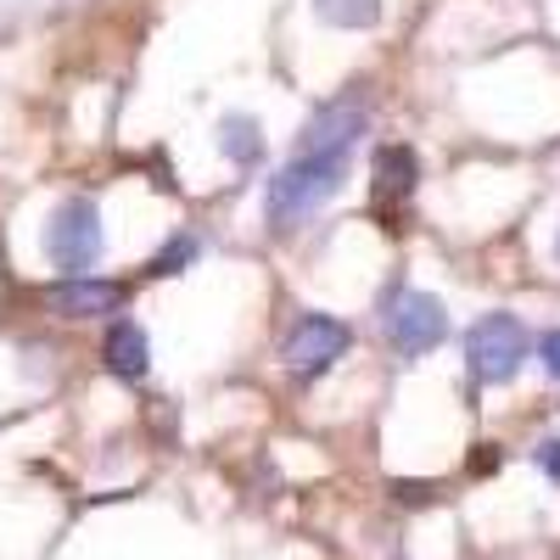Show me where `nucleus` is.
I'll return each mask as SVG.
<instances>
[{
  "mask_svg": "<svg viewBox=\"0 0 560 560\" xmlns=\"http://www.w3.org/2000/svg\"><path fill=\"white\" fill-rule=\"evenodd\" d=\"M359 135H364V107L353 102H337V107H319L298 140V152L292 163L280 168L269 179V191H264V208L275 224H298L308 219L314 208H325L337 191H342V179H348V158L359 147Z\"/></svg>",
  "mask_w": 560,
  "mask_h": 560,
  "instance_id": "1",
  "label": "nucleus"
},
{
  "mask_svg": "<svg viewBox=\"0 0 560 560\" xmlns=\"http://www.w3.org/2000/svg\"><path fill=\"white\" fill-rule=\"evenodd\" d=\"M527 348H533V337L516 314H488V319L471 325V337H465V359H471L477 382H493V387L510 382L527 364Z\"/></svg>",
  "mask_w": 560,
  "mask_h": 560,
  "instance_id": "2",
  "label": "nucleus"
},
{
  "mask_svg": "<svg viewBox=\"0 0 560 560\" xmlns=\"http://www.w3.org/2000/svg\"><path fill=\"white\" fill-rule=\"evenodd\" d=\"M45 253H51L57 269H68L73 280L96 269V258H102V213H96V202H84V197L62 202L51 230H45Z\"/></svg>",
  "mask_w": 560,
  "mask_h": 560,
  "instance_id": "3",
  "label": "nucleus"
},
{
  "mask_svg": "<svg viewBox=\"0 0 560 560\" xmlns=\"http://www.w3.org/2000/svg\"><path fill=\"white\" fill-rule=\"evenodd\" d=\"M382 331H387V342L398 353H427V348L443 342L448 314H443V303L432 292H393L382 303Z\"/></svg>",
  "mask_w": 560,
  "mask_h": 560,
  "instance_id": "4",
  "label": "nucleus"
},
{
  "mask_svg": "<svg viewBox=\"0 0 560 560\" xmlns=\"http://www.w3.org/2000/svg\"><path fill=\"white\" fill-rule=\"evenodd\" d=\"M342 353H348V325L331 319V314H303L298 331L287 337V364L298 376H319V370H331Z\"/></svg>",
  "mask_w": 560,
  "mask_h": 560,
  "instance_id": "5",
  "label": "nucleus"
},
{
  "mask_svg": "<svg viewBox=\"0 0 560 560\" xmlns=\"http://www.w3.org/2000/svg\"><path fill=\"white\" fill-rule=\"evenodd\" d=\"M45 303H51L57 314H68V319H90V314H113V308L124 303V287L79 275V280H62V287H51V298H45Z\"/></svg>",
  "mask_w": 560,
  "mask_h": 560,
  "instance_id": "6",
  "label": "nucleus"
},
{
  "mask_svg": "<svg viewBox=\"0 0 560 560\" xmlns=\"http://www.w3.org/2000/svg\"><path fill=\"white\" fill-rule=\"evenodd\" d=\"M107 364L118 370L124 382H140V376H147L152 348H147V331H140L135 319H118L113 331H107Z\"/></svg>",
  "mask_w": 560,
  "mask_h": 560,
  "instance_id": "7",
  "label": "nucleus"
},
{
  "mask_svg": "<svg viewBox=\"0 0 560 560\" xmlns=\"http://www.w3.org/2000/svg\"><path fill=\"white\" fill-rule=\"evenodd\" d=\"M314 12L337 28H370L382 18V0H314Z\"/></svg>",
  "mask_w": 560,
  "mask_h": 560,
  "instance_id": "8",
  "label": "nucleus"
},
{
  "mask_svg": "<svg viewBox=\"0 0 560 560\" xmlns=\"http://www.w3.org/2000/svg\"><path fill=\"white\" fill-rule=\"evenodd\" d=\"M376 179H382L387 197H409V191H415V158H409L404 147H387V152L376 158Z\"/></svg>",
  "mask_w": 560,
  "mask_h": 560,
  "instance_id": "9",
  "label": "nucleus"
},
{
  "mask_svg": "<svg viewBox=\"0 0 560 560\" xmlns=\"http://www.w3.org/2000/svg\"><path fill=\"white\" fill-rule=\"evenodd\" d=\"M219 140H224V152L236 158V163H253V158H258V124L242 118V113L219 124Z\"/></svg>",
  "mask_w": 560,
  "mask_h": 560,
  "instance_id": "10",
  "label": "nucleus"
},
{
  "mask_svg": "<svg viewBox=\"0 0 560 560\" xmlns=\"http://www.w3.org/2000/svg\"><path fill=\"white\" fill-rule=\"evenodd\" d=\"M191 253H197V242H191V236H185V242H174V247L158 258V275H174L179 264H191Z\"/></svg>",
  "mask_w": 560,
  "mask_h": 560,
  "instance_id": "11",
  "label": "nucleus"
},
{
  "mask_svg": "<svg viewBox=\"0 0 560 560\" xmlns=\"http://www.w3.org/2000/svg\"><path fill=\"white\" fill-rule=\"evenodd\" d=\"M538 465H544V471L560 482V438H549V443H538Z\"/></svg>",
  "mask_w": 560,
  "mask_h": 560,
  "instance_id": "12",
  "label": "nucleus"
},
{
  "mask_svg": "<svg viewBox=\"0 0 560 560\" xmlns=\"http://www.w3.org/2000/svg\"><path fill=\"white\" fill-rule=\"evenodd\" d=\"M538 359L549 364V376H560V331H549V337L538 342Z\"/></svg>",
  "mask_w": 560,
  "mask_h": 560,
  "instance_id": "13",
  "label": "nucleus"
}]
</instances>
